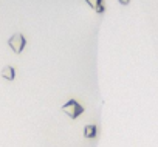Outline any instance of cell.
Listing matches in <instances>:
<instances>
[{"label": "cell", "mask_w": 158, "mask_h": 147, "mask_svg": "<svg viewBox=\"0 0 158 147\" xmlns=\"http://www.w3.org/2000/svg\"><path fill=\"white\" fill-rule=\"evenodd\" d=\"M60 110H62L67 116H70L71 119H76V118H79V116L84 113V107L79 104L76 99H70L68 102H65V104L60 107Z\"/></svg>", "instance_id": "1"}, {"label": "cell", "mask_w": 158, "mask_h": 147, "mask_svg": "<svg viewBox=\"0 0 158 147\" xmlns=\"http://www.w3.org/2000/svg\"><path fill=\"white\" fill-rule=\"evenodd\" d=\"M0 75H2V78H3V79H6V81H14V78H16V70H14V67L6 65V67H3V68H2Z\"/></svg>", "instance_id": "3"}, {"label": "cell", "mask_w": 158, "mask_h": 147, "mask_svg": "<svg viewBox=\"0 0 158 147\" xmlns=\"http://www.w3.org/2000/svg\"><path fill=\"white\" fill-rule=\"evenodd\" d=\"M8 45L16 54H20L23 51L25 45H27V39H25V36L22 33H16L8 39Z\"/></svg>", "instance_id": "2"}, {"label": "cell", "mask_w": 158, "mask_h": 147, "mask_svg": "<svg viewBox=\"0 0 158 147\" xmlns=\"http://www.w3.org/2000/svg\"><path fill=\"white\" fill-rule=\"evenodd\" d=\"M119 3H121V5H127L129 0H119Z\"/></svg>", "instance_id": "6"}, {"label": "cell", "mask_w": 158, "mask_h": 147, "mask_svg": "<svg viewBox=\"0 0 158 147\" xmlns=\"http://www.w3.org/2000/svg\"><path fill=\"white\" fill-rule=\"evenodd\" d=\"M96 135H98V127L95 125V124H90V125H85L84 127V136L85 138H96Z\"/></svg>", "instance_id": "4"}, {"label": "cell", "mask_w": 158, "mask_h": 147, "mask_svg": "<svg viewBox=\"0 0 158 147\" xmlns=\"http://www.w3.org/2000/svg\"><path fill=\"white\" fill-rule=\"evenodd\" d=\"M87 3L96 11V13H104V6H102V0H87Z\"/></svg>", "instance_id": "5"}]
</instances>
